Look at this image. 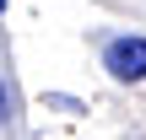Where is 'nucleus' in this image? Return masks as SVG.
I'll return each mask as SVG.
<instances>
[{"mask_svg": "<svg viewBox=\"0 0 146 140\" xmlns=\"http://www.w3.org/2000/svg\"><path fill=\"white\" fill-rule=\"evenodd\" d=\"M103 70L114 81H146V38H108L103 43Z\"/></svg>", "mask_w": 146, "mask_h": 140, "instance_id": "1", "label": "nucleus"}, {"mask_svg": "<svg viewBox=\"0 0 146 140\" xmlns=\"http://www.w3.org/2000/svg\"><path fill=\"white\" fill-rule=\"evenodd\" d=\"M5 113H11V92H5V81H0V124H5Z\"/></svg>", "mask_w": 146, "mask_h": 140, "instance_id": "2", "label": "nucleus"}, {"mask_svg": "<svg viewBox=\"0 0 146 140\" xmlns=\"http://www.w3.org/2000/svg\"><path fill=\"white\" fill-rule=\"evenodd\" d=\"M0 11H5V0H0Z\"/></svg>", "mask_w": 146, "mask_h": 140, "instance_id": "3", "label": "nucleus"}]
</instances>
